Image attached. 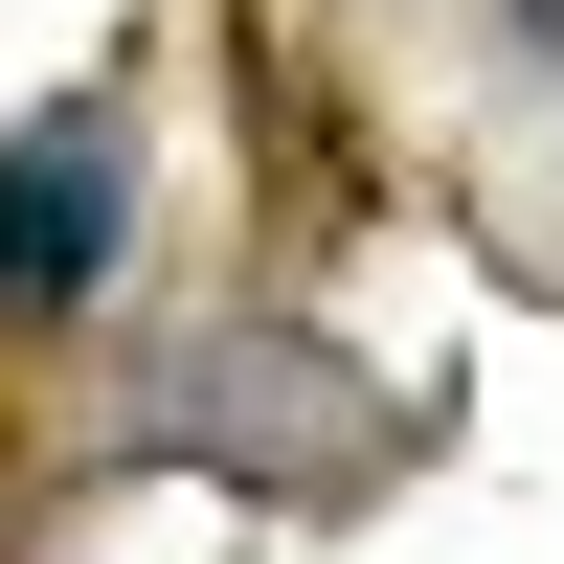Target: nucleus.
Wrapping results in <instances>:
<instances>
[{
    "instance_id": "nucleus-1",
    "label": "nucleus",
    "mask_w": 564,
    "mask_h": 564,
    "mask_svg": "<svg viewBox=\"0 0 564 564\" xmlns=\"http://www.w3.org/2000/svg\"><path fill=\"white\" fill-rule=\"evenodd\" d=\"M113 249H135V113L68 90V113L0 135V316H90Z\"/></svg>"
},
{
    "instance_id": "nucleus-2",
    "label": "nucleus",
    "mask_w": 564,
    "mask_h": 564,
    "mask_svg": "<svg viewBox=\"0 0 564 564\" xmlns=\"http://www.w3.org/2000/svg\"><path fill=\"white\" fill-rule=\"evenodd\" d=\"M159 452H226V475H271V497H361L406 452V406L339 384V361H204V384H159Z\"/></svg>"
},
{
    "instance_id": "nucleus-3",
    "label": "nucleus",
    "mask_w": 564,
    "mask_h": 564,
    "mask_svg": "<svg viewBox=\"0 0 564 564\" xmlns=\"http://www.w3.org/2000/svg\"><path fill=\"white\" fill-rule=\"evenodd\" d=\"M520 23H542V45H564V0H520Z\"/></svg>"
}]
</instances>
